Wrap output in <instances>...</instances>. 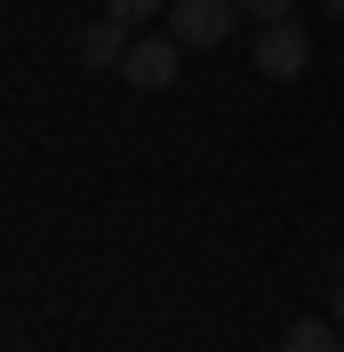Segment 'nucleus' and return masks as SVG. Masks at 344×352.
<instances>
[{
	"instance_id": "1",
	"label": "nucleus",
	"mask_w": 344,
	"mask_h": 352,
	"mask_svg": "<svg viewBox=\"0 0 344 352\" xmlns=\"http://www.w3.org/2000/svg\"><path fill=\"white\" fill-rule=\"evenodd\" d=\"M176 56H184V41H176V32H144V41L129 48L120 80H129L136 96H160V88H176Z\"/></svg>"
},
{
	"instance_id": "2",
	"label": "nucleus",
	"mask_w": 344,
	"mask_h": 352,
	"mask_svg": "<svg viewBox=\"0 0 344 352\" xmlns=\"http://www.w3.org/2000/svg\"><path fill=\"white\" fill-rule=\"evenodd\" d=\"M233 16H240V0H176L169 32L184 48H224V41H233Z\"/></svg>"
},
{
	"instance_id": "3",
	"label": "nucleus",
	"mask_w": 344,
	"mask_h": 352,
	"mask_svg": "<svg viewBox=\"0 0 344 352\" xmlns=\"http://www.w3.org/2000/svg\"><path fill=\"white\" fill-rule=\"evenodd\" d=\"M257 72H264V80H304V72H312V41H304L288 16L264 24V32H257Z\"/></svg>"
},
{
	"instance_id": "4",
	"label": "nucleus",
	"mask_w": 344,
	"mask_h": 352,
	"mask_svg": "<svg viewBox=\"0 0 344 352\" xmlns=\"http://www.w3.org/2000/svg\"><path fill=\"white\" fill-rule=\"evenodd\" d=\"M129 48H136V24H120L112 8L80 24V65H96V72L112 65V72H120V65H129Z\"/></svg>"
},
{
	"instance_id": "5",
	"label": "nucleus",
	"mask_w": 344,
	"mask_h": 352,
	"mask_svg": "<svg viewBox=\"0 0 344 352\" xmlns=\"http://www.w3.org/2000/svg\"><path fill=\"white\" fill-rule=\"evenodd\" d=\"M280 352H344V320H297L280 336Z\"/></svg>"
},
{
	"instance_id": "6",
	"label": "nucleus",
	"mask_w": 344,
	"mask_h": 352,
	"mask_svg": "<svg viewBox=\"0 0 344 352\" xmlns=\"http://www.w3.org/2000/svg\"><path fill=\"white\" fill-rule=\"evenodd\" d=\"M105 8H112L120 24H144V16H169L176 0H105Z\"/></svg>"
},
{
	"instance_id": "7",
	"label": "nucleus",
	"mask_w": 344,
	"mask_h": 352,
	"mask_svg": "<svg viewBox=\"0 0 344 352\" xmlns=\"http://www.w3.org/2000/svg\"><path fill=\"white\" fill-rule=\"evenodd\" d=\"M288 8H297V0H240V16H264V24H280Z\"/></svg>"
},
{
	"instance_id": "8",
	"label": "nucleus",
	"mask_w": 344,
	"mask_h": 352,
	"mask_svg": "<svg viewBox=\"0 0 344 352\" xmlns=\"http://www.w3.org/2000/svg\"><path fill=\"white\" fill-rule=\"evenodd\" d=\"M328 320H344V256H336V272H328Z\"/></svg>"
},
{
	"instance_id": "9",
	"label": "nucleus",
	"mask_w": 344,
	"mask_h": 352,
	"mask_svg": "<svg viewBox=\"0 0 344 352\" xmlns=\"http://www.w3.org/2000/svg\"><path fill=\"white\" fill-rule=\"evenodd\" d=\"M321 8H328V16H344V0H321Z\"/></svg>"
}]
</instances>
